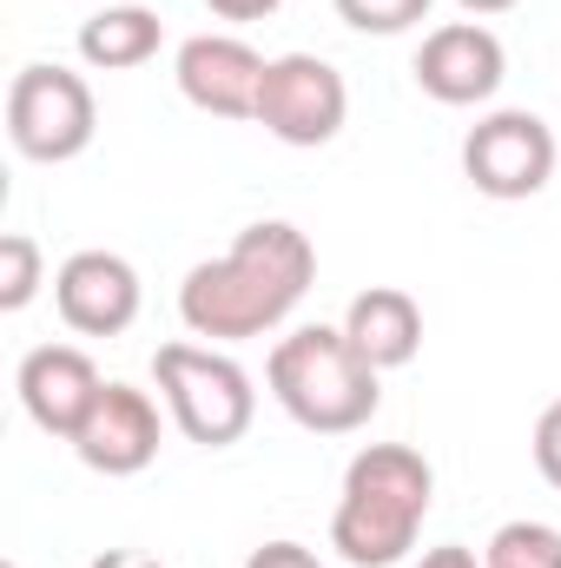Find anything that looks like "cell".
Here are the masks:
<instances>
[{
  "label": "cell",
  "instance_id": "obj_1",
  "mask_svg": "<svg viewBox=\"0 0 561 568\" xmlns=\"http://www.w3.org/2000/svg\"><path fill=\"white\" fill-rule=\"evenodd\" d=\"M317 278V245L290 225V219H258L232 239L225 258L192 265L178 284V317L192 337L212 344H245L278 331L284 317L304 304V291Z\"/></svg>",
  "mask_w": 561,
  "mask_h": 568
},
{
  "label": "cell",
  "instance_id": "obj_19",
  "mask_svg": "<svg viewBox=\"0 0 561 568\" xmlns=\"http://www.w3.org/2000/svg\"><path fill=\"white\" fill-rule=\"evenodd\" d=\"M245 568H324L304 542H265V549H252L245 556Z\"/></svg>",
  "mask_w": 561,
  "mask_h": 568
},
{
  "label": "cell",
  "instance_id": "obj_4",
  "mask_svg": "<svg viewBox=\"0 0 561 568\" xmlns=\"http://www.w3.org/2000/svg\"><path fill=\"white\" fill-rule=\"evenodd\" d=\"M152 377H159V397L172 410V424L185 429L198 449H232L252 417H258V390H252V371L212 344H159L152 351Z\"/></svg>",
  "mask_w": 561,
  "mask_h": 568
},
{
  "label": "cell",
  "instance_id": "obj_21",
  "mask_svg": "<svg viewBox=\"0 0 561 568\" xmlns=\"http://www.w3.org/2000/svg\"><path fill=\"white\" fill-rule=\"evenodd\" d=\"M417 568H482V556H476V549H462V542H442V549H422Z\"/></svg>",
  "mask_w": 561,
  "mask_h": 568
},
{
  "label": "cell",
  "instance_id": "obj_7",
  "mask_svg": "<svg viewBox=\"0 0 561 568\" xmlns=\"http://www.w3.org/2000/svg\"><path fill=\"white\" fill-rule=\"evenodd\" d=\"M462 172H469V185L482 199H502V205L536 199L555 179V133H549V120L516 113V106L476 120L469 140H462Z\"/></svg>",
  "mask_w": 561,
  "mask_h": 568
},
{
  "label": "cell",
  "instance_id": "obj_16",
  "mask_svg": "<svg viewBox=\"0 0 561 568\" xmlns=\"http://www.w3.org/2000/svg\"><path fill=\"white\" fill-rule=\"evenodd\" d=\"M40 245L27 232H7L0 239V311H27L33 291H40Z\"/></svg>",
  "mask_w": 561,
  "mask_h": 568
},
{
  "label": "cell",
  "instance_id": "obj_20",
  "mask_svg": "<svg viewBox=\"0 0 561 568\" xmlns=\"http://www.w3.org/2000/svg\"><path fill=\"white\" fill-rule=\"evenodd\" d=\"M218 20H265V13H278L284 0H205Z\"/></svg>",
  "mask_w": 561,
  "mask_h": 568
},
{
  "label": "cell",
  "instance_id": "obj_22",
  "mask_svg": "<svg viewBox=\"0 0 561 568\" xmlns=\"http://www.w3.org/2000/svg\"><path fill=\"white\" fill-rule=\"evenodd\" d=\"M86 568H165L159 556H133V549H106V556H93Z\"/></svg>",
  "mask_w": 561,
  "mask_h": 568
},
{
  "label": "cell",
  "instance_id": "obj_2",
  "mask_svg": "<svg viewBox=\"0 0 561 568\" xmlns=\"http://www.w3.org/2000/svg\"><path fill=\"white\" fill-rule=\"evenodd\" d=\"M436 496V469L410 443H370L344 469V496L330 516V549L350 568H397L417 549V529Z\"/></svg>",
  "mask_w": 561,
  "mask_h": 568
},
{
  "label": "cell",
  "instance_id": "obj_15",
  "mask_svg": "<svg viewBox=\"0 0 561 568\" xmlns=\"http://www.w3.org/2000/svg\"><path fill=\"white\" fill-rule=\"evenodd\" d=\"M482 568H561V529L555 523H536V516H516L489 536Z\"/></svg>",
  "mask_w": 561,
  "mask_h": 568
},
{
  "label": "cell",
  "instance_id": "obj_14",
  "mask_svg": "<svg viewBox=\"0 0 561 568\" xmlns=\"http://www.w3.org/2000/svg\"><path fill=\"white\" fill-rule=\"evenodd\" d=\"M159 40H165V27L152 7H100L80 27V60L100 73H126V67H145L159 53Z\"/></svg>",
  "mask_w": 561,
  "mask_h": 568
},
{
  "label": "cell",
  "instance_id": "obj_3",
  "mask_svg": "<svg viewBox=\"0 0 561 568\" xmlns=\"http://www.w3.org/2000/svg\"><path fill=\"white\" fill-rule=\"evenodd\" d=\"M265 377H272V397L284 404V417L317 429V436L364 429L377 417V397H384L377 390L384 371H370L357 357V344L344 337V324H304V331L278 337Z\"/></svg>",
  "mask_w": 561,
  "mask_h": 568
},
{
  "label": "cell",
  "instance_id": "obj_9",
  "mask_svg": "<svg viewBox=\"0 0 561 568\" xmlns=\"http://www.w3.org/2000/svg\"><path fill=\"white\" fill-rule=\"evenodd\" d=\"M265 53L245 47L238 33H192L178 47V93L212 113V120H258V87H265Z\"/></svg>",
  "mask_w": 561,
  "mask_h": 568
},
{
  "label": "cell",
  "instance_id": "obj_11",
  "mask_svg": "<svg viewBox=\"0 0 561 568\" xmlns=\"http://www.w3.org/2000/svg\"><path fill=\"white\" fill-rule=\"evenodd\" d=\"M73 456L100 476H140L159 456V404L133 384H106L86 410V424L73 429Z\"/></svg>",
  "mask_w": 561,
  "mask_h": 568
},
{
  "label": "cell",
  "instance_id": "obj_6",
  "mask_svg": "<svg viewBox=\"0 0 561 568\" xmlns=\"http://www.w3.org/2000/svg\"><path fill=\"white\" fill-rule=\"evenodd\" d=\"M350 120V87L317 53H278L258 87V126L284 145H330Z\"/></svg>",
  "mask_w": 561,
  "mask_h": 568
},
{
  "label": "cell",
  "instance_id": "obj_8",
  "mask_svg": "<svg viewBox=\"0 0 561 568\" xmlns=\"http://www.w3.org/2000/svg\"><path fill=\"white\" fill-rule=\"evenodd\" d=\"M410 73L436 106H482V100H496V87L509 73V53L482 20H449V27L422 33Z\"/></svg>",
  "mask_w": 561,
  "mask_h": 568
},
{
  "label": "cell",
  "instance_id": "obj_13",
  "mask_svg": "<svg viewBox=\"0 0 561 568\" xmlns=\"http://www.w3.org/2000/svg\"><path fill=\"white\" fill-rule=\"evenodd\" d=\"M344 337L357 344V357H364L370 371H404L422 351V304L404 284H370V291L350 297Z\"/></svg>",
  "mask_w": 561,
  "mask_h": 568
},
{
  "label": "cell",
  "instance_id": "obj_18",
  "mask_svg": "<svg viewBox=\"0 0 561 568\" xmlns=\"http://www.w3.org/2000/svg\"><path fill=\"white\" fill-rule=\"evenodd\" d=\"M536 469L549 476V489H561V397L536 417Z\"/></svg>",
  "mask_w": 561,
  "mask_h": 568
},
{
  "label": "cell",
  "instance_id": "obj_17",
  "mask_svg": "<svg viewBox=\"0 0 561 568\" xmlns=\"http://www.w3.org/2000/svg\"><path fill=\"white\" fill-rule=\"evenodd\" d=\"M330 7L357 33H410L417 20H429V0H330Z\"/></svg>",
  "mask_w": 561,
  "mask_h": 568
},
{
  "label": "cell",
  "instance_id": "obj_23",
  "mask_svg": "<svg viewBox=\"0 0 561 568\" xmlns=\"http://www.w3.org/2000/svg\"><path fill=\"white\" fill-rule=\"evenodd\" d=\"M456 7H462V13H476V20H482V13H509V7H516V0H456Z\"/></svg>",
  "mask_w": 561,
  "mask_h": 568
},
{
  "label": "cell",
  "instance_id": "obj_24",
  "mask_svg": "<svg viewBox=\"0 0 561 568\" xmlns=\"http://www.w3.org/2000/svg\"><path fill=\"white\" fill-rule=\"evenodd\" d=\"M7 568H20V562H7Z\"/></svg>",
  "mask_w": 561,
  "mask_h": 568
},
{
  "label": "cell",
  "instance_id": "obj_10",
  "mask_svg": "<svg viewBox=\"0 0 561 568\" xmlns=\"http://www.w3.org/2000/svg\"><path fill=\"white\" fill-rule=\"evenodd\" d=\"M140 272L120 252H73L53 272V304L67 317V331L80 337H120L140 317Z\"/></svg>",
  "mask_w": 561,
  "mask_h": 568
},
{
  "label": "cell",
  "instance_id": "obj_12",
  "mask_svg": "<svg viewBox=\"0 0 561 568\" xmlns=\"http://www.w3.org/2000/svg\"><path fill=\"white\" fill-rule=\"evenodd\" d=\"M13 390H20L27 417L47 429V436H67V443H73V429L86 424V410H93V397L106 390V377H100V364H93L80 344H40V351L20 357Z\"/></svg>",
  "mask_w": 561,
  "mask_h": 568
},
{
  "label": "cell",
  "instance_id": "obj_5",
  "mask_svg": "<svg viewBox=\"0 0 561 568\" xmlns=\"http://www.w3.org/2000/svg\"><path fill=\"white\" fill-rule=\"evenodd\" d=\"M93 133H100V100L73 67L33 60V67L13 73V87H7V140H13L20 159L67 165V159H80L93 145Z\"/></svg>",
  "mask_w": 561,
  "mask_h": 568
}]
</instances>
